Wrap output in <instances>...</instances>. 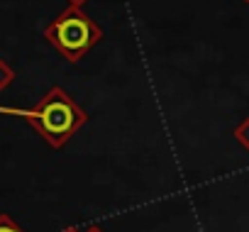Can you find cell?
<instances>
[{
  "mask_svg": "<svg viewBox=\"0 0 249 232\" xmlns=\"http://www.w3.org/2000/svg\"><path fill=\"white\" fill-rule=\"evenodd\" d=\"M0 112H10V115H20L22 120H27L39 137L54 147L61 149L86 123H88V112L61 88L54 86L49 88L39 103L30 110H13V107H0Z\"/></svg>",
  "mask_w": 249,
  "mask_h": 232,
  "instance_id": "6da1fadb",
  "label": "cell"
},
{
  "mask_svg": "<svg viewBox=\"0 0 249 232\" xmlns=\"http://www.w3.org/2000/svg\"><path fill=\"white\" fill-rule=\"evenodd\" d=\"M44 39L71 64L81 61L100 39L103 27L83 10L69 5L64 13H59L44 30Z\"/></svg>",
  "mask_w": 249,
  "mask_h": 232,
  "instance_id": "7a4b0ae2",
  "label": "cell"
},
{
  "mask_svg": "<svg viewBox=\"0 0 249 232\" xmlns=\"http://www.w3.org/2000/svg\"><path fill=\"white\" fill-rule=\"evenodd\" d=\"M13 81H15V69L5 59H0V90H8Z\"/></svg>",
  "mask_w": 249,
  "mask_h": 232,
  "instance_id": "3957f363",
  "label": "cell"
},
{
  "mask_svg": "<svg viewBox=\"0 0 249 232\" xmlns=\"http://www.w3.org/2000/svg\"><path fill=\"white\" fill-rule=\"evenodd\" d=\"M232 135H234V140L239 142V147H244V149L249 152V118H244V120L232 130Z\"/></svg>",
  "mask_w": 249,
  "mask_h": 232,
  "instance_id": "277c9868",
  "label": "cell"
},
{
  "mask_svg": "<svg viewBox=\"0 0 249 232\" xmlns=\"http://www.w3.org/2000/svg\"><path fill=\"white\" fill-rule=\"evenodd\" d=\"M0 232H25V230H22L10 215L3 213V215H0Z\"/></svg>",
  "mask_w": 249,
  "mask_h": 232,
  "instance_id": "5b68a950",
  "label": "cell"
},
{
  "mask_svg": "<svg viewBox=\"0 0 249 232\" xmlns=\"http://www.w3.org/2000/svg\"><path fill=\"white\" fill-rule=\"evenodd\" d=\"M66 3H69V5H73V8H83V5L88 3V0H66Z\"/></svg>",
  "mask_w": 249,
  "mask_h": 232,
  "instance_id": "8992f818",
  "label": "cell"
},
{
  "mask_svg": "<svg viewBox=\"0 0 249 232\" xmlns=\"http://www.w3.org/2000/svg\"><path fill=\"white\" fill-rule=\"evenodd\" d=\"M86 232H103V230H100V227H98V225H90V227H88V230H86Z\"/></svg>",
  "mask_w": 249,
  "mask_h": 232,
  "instance_id": "52a82bcc",
  "label": "cell"
},
{
  "mask_svg": "<svg viewBox=\"0 0 249 232\" xmlns=\"http://www.w3.org/2000/svg\"><path fill=\"white\" fill-rule=\"evenodd\" d=\"M61 232H83V230H78V227H66V230H61Z\"/></svg>",
  "mask_w": 249,
  "mask_h": 232,
  "instance_id": "ba28073f",
  "label": "cell"
},
{
  "mask_svg": "<svg viewBox=\"0 0 249 232\" xmlns=\"http://www.w3.org/2000/svg\"><path fill=\"white\" fill-rule=\"evenodd\" d=\"M244 3H249V0H244Z\"/></svg>",
  "mask_w": 249,
  "mask_h": 232,
  "instance_id": "9c48e42d",
  "label": "cell"
}]
</instances>
